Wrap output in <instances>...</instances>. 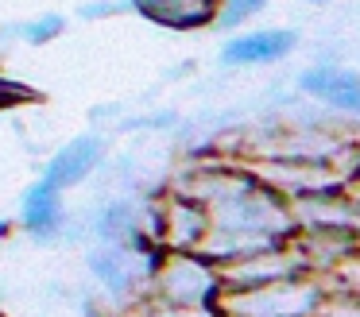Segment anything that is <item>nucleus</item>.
<instances>
[{
	"mask_svg": "<svg viewBox=\"0 0 360 317\" xmlns=\"http://www.w3.org/2000/svg\"><path fill=\"white\" fill-rule=\"evenodd\" d=\"M321 302V290L310 278L295 275L283 283L252 286V290L229 294V313L233 317H310Z\"/></svg>",
	"mask_w": 360,
	"mask_h": 317,
	"instance_id": "nucleus-1",
	"label": "nucleus"
},
{
	"mask_svg": "<svg viewBox=\"0 0 360 317\" xmlns=\"http://www.w3.org/2000/svg\"><path fill=\"white\" fill-rule=\"evenodd\" d=\"M310 271V259L302 255L298 244H271L259 247L252 255H240V259L225 263V275H221V286L225 290H252V286H267V283H283V278H295Z\"/></svg>",
	"mask_w": 360,
	"mask_h": 317,
	"instance_id": "nucleus-2",
	"label": "nucleus"
},
{
	"mask_svg": "<svg viewBox=\"0 0 360 317\" xmlns=\"http://www.w3.org/2000/svg\"><path fill=\"white\" fill-rule=\"evenodd\" d=\"M210 255L198 252H174V259L163 267L159 283H163V294L174 309H198L205 306L213 290L221 286V275H213Z\"/></svg>",
	"mask_w": 360,
	"mask_h": 317,
	"instance_id": "nucleus-3",
	"label": "nucleus"
},
{
	"mask_svg": "<svg viewBox=\"0 0 360 317\" xmlns=\"http://www.w3.org/2000/svg\"><path fill=\"white\" fill-rule=\"evenodd\" d=\"M298 46V35L287 27H256L244 31V35H233L225 46H221V62L225 66H267V62L287 58Z\"/></svg>",
	"mask_w": 360,
	"mask_h": 317,
	"instance_id": "nucleus-4",
	"label": "nucleus"
},
{
	"mask_svg": "<svg viewBox=\"0 0 360 317\" xmlns=\"http://www.w3.org/2000/svg\"><path fill=\"white\" fill-rule=\"evenodd\" d=\"M210 228H213L210 205H202L190 193H174L171 205L163 209V232L171 252H202L205 240H210Z\"/></svg>",
	"mask_w": 360,
	"mask_h": 317,
	"instance_id": "nucleus-5",
	"label": "nucleus"
},
{
	"mask_svg": "<svg viewBox=\"0 0 360 317\" xmlns=\"http://www.w3.org/2000/svg\"><path fill=\"white\" fill-rule=\"evenodd\" d=\"M132 8L167 31H198L217 23L221 15V0H132Z\"/></svg>",
	"mask_w": 360,
	"mask_h": 317,
	"instance_id": "nucleus-6",
	"label": "nucleus"
},
{
	"mask_svg": "<svg viewBox=\"0 0 360 317\" xmlns=\"http://www.w3.org/2000/svg\"><path fill=\"white\" fill-rule=\"evenodd\" d=\"M302 93H310L314 101L341 112L360 116V74L356 70H337V66H314L302 74Z\"/></svg>",
	"mask_w": 360,
	"mask_h": 317,
	"instance_id": "nucleus-7",
	"label": "nucleus"
},
{
	"mask_svg": "<svg viewBox=\"0 0 360 317\" xmlns=\"http://www.w3.org/2000/svg\"><path fill=\"white\" fill-rule=\"evenodd\" d=\"M97 162H101V139L82 136V139H74V143H66L63 151L51 159L47 178H43V182H51L55 190H66V186L82 182V178L97 167Z\"/></svg>",
	"mask_w": 360,
	"mask_h": 317,
	"instance_id": "nucleus-8",
	"label": "nucleus"
},
{
	"mask_svg": "<svg viewBox=\"0 0 360 317\" xmlns=\"http://www.w3.org/2000/svg\"><path fill=\"white\" fill-rule=\"evenodd\" d=\"M63 221V201H58V190L51 182H39L27 190L24 198V224L35 232V236H51Z\"/></svg>",
	"mask_w": 360,
	"mask_h": 317,
	"instance_id": "nucleus-9",
	"label": "nucleus"
},
{
	"mask_svg": "<svg viewBox=\"0 0 360 317\" xmlns=\"http://www.w3.org/2000/svg\"><path fill=\"white\" fill-rule=\"evenodd\" d=\"M267 8V0H221V15H217V27L233 31L240 23H248L252 15H259Z\"/></svg>",
	"mask_w": 360,
	"mask_h": 317,
	"instance_id": "nucleus-10",
	"label": "nucleus"
},
{
	"mask_svg": "<svg viewBox=\"0 0 360 317\" xmlns=\"http://www.w3.org/2000/svg\"><path fill=\"white\" fill-rule=\"evenodd\" d=\"M58 31H63V20H58V15H47V20L32 23V27H27L24 35L32 39V43H43V39H47V35H58Z\"/></svg>",
	"mask_w": 360,
	"mask_h": 317,
	"instance_id": "nucleus-11",
	"label": "nucleus"
},
{
	"mask_svg": "<svg viewBox=\"0 0 360 317\" xmlns=\"http://www.w3.org/2000/svg\"><path fill=\"white\" fill-rule=\"evenodd\" d=\"M306 4H329V0H306Z\"/></svg>",
	"mask_w": 360,
	"mask_h": 317,
	"instance_id": "nucleus-12",
	"label": "nucleus"
}]
</instances>
